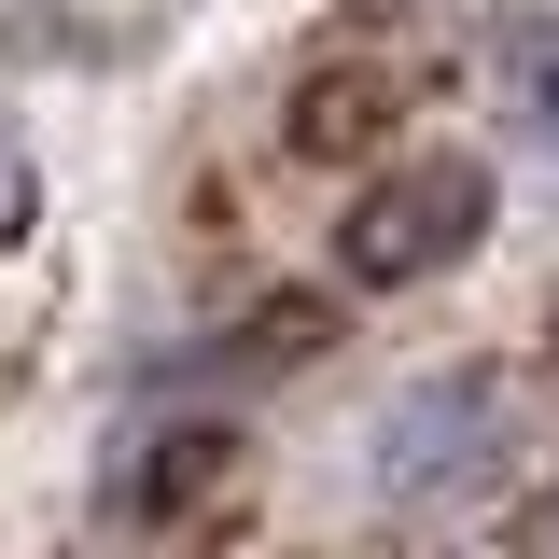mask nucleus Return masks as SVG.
I'll return each mask as SVG.
<instances>
[{"label":"nucleus","mask_w":559,"mask_h":559,"mask_svg":"<svg viewBox=\"0 0 559 559\" xmlns=\"http://www.w3.org/2000/svg\"><path fill=\"white\" fill-rule=\"evenodd\" d=\"M378 127H392V112H378V84H364V70H336V84H308V98H294V154H364Z\"/></svg>","instance_id":"3"},{"label":"nucleus","mask_w":559,"mask_h":559,"mask_svg":"<svg viewBox=\"0 0 559 559\" xmlns=\"http://www.w3.org/2000/svg\"><path fill=\"white\" fill-rule=\"evenodd\" d=\"M476 238H489V168L476 154H406L336 210V280L349 294H406V280H448Z\"/></svg>","instance_id":"1"},{"label":"nucleus","mask_w":559,"mask_h":559,"mask_svg":"<svg viewBox=\"0 0 559 559\" xmlns=\"http://www.w3.org/2000/svg\"><path fill=\"white\" fill-rule=\"evenodd\" d=\"M489 70H503V112L532 140H559V14H518V28L489 43Z\"/></svg>","instance_id":"2"}]
</instances>
